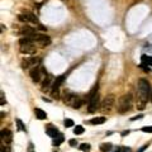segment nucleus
<instances>
[{
	"mask_svg": "<svg viewBox=\"0 0 152 152\" xmlns=\"http://www.w3.org/2000/svg\"><path fill=\"white\" fill-rule=\"evenodd\" d=\"M151 86L150 82L146 79H139L138 81V99H137V108L145 109V105L147 103V99L151 95Z\"/></svg>",
	"mask_w": 152,
	"mask_h": 152,
	"instance_id": "f257e3e1",
	"label": "nucleus"
},
{
	"mask_svg": "<svg viewBox=\"0 0 152 152\" xmlns=\"http://www.w3.org/2000/svg\"><path fill=\"white\" fill-rule=\"evenodd\" d=\"M132 108V95L130 94H125L123 96L119 98V101H118V113L120 114H125L127 112L130 110Z\"/></svg>",
	"mask_w": 152,
	"mask_h": 152,
	"instance_id": "f03ea898",
	"label": "nucleus"
},
{
	"mask_svg": "<svg viewBox=\"0 0 152 152\" xmlns=\"http://www.w3.org/2000/svg\"><path fill=\"white\" fill-rule=\"evenodd\" d=\"M87 101H89V105H87V110L89 113H94L96 110L99 105V95H98V85H95L92 87V90L90 91V94L87 96Z\"/></svg>",
	"mask_w": 152,
	"mask_h": 152,
	"instance_id": "7ed1b4c3",
	"label": "nucleus"
},
{
	"mask_svg": "<svg viewBox=\"0 0 152 152\" xmlns=\"http://www.w3.org/2000/svg\"><path fill=\"white\" fill-rule=\"evenodd\" d=\"M46 76H47V72L43 66H36L31 70V79L34 82H39L42 77H46Z\"/></svg>",
	"mask_w": 152,
	"mask_h": 152,
	"instance_id": "20e7f679",
	"label": "nucleus"
},
{
	"mask_svg": "<svg viewBox=\"0 0 152 152\" xmlns=\"http://www.w3.org/2000/svg\"><path fill=\"white\" fill-rule=\"evenodd\" d=\"M18 19L20 22H24V23H28V22L33 23V24L38 23V18L34 14H32V13H22V14L18 15Z\"/></svg>",
	"mask_w": 152,
	"mask_h": 152,
	"instance_id": "39448f33",
	"label": "nucleus"
},
{
	"mask_svg": "<svg viewBox=\"0 0 152 152\" xmlns=\"http://www.w3.org/2000/svg\"><path fill=\"white\" fill-rule=\"evenodd\" d=\"M114 100H115L114 99V95H112V94L107 95L104 98V100L101 101V105H100L101 109H103V110H110L112 107L114 105Z\"/></svg>",
	"mask_w": 152,
	"mask_h": 152,
	"instance_id": "423d86ee",
	"label": "nucleus"
},
{
	"mask_svg": "<svg viewBox=\"0 0 152 152\" xmlns=\"http://www.w3.org/2000/svg\"><path fill=\"white\" fill-rule=\"evenodd\" d=\"M38 61H39V58L32 56V57H28V58H25V60H23L20 65H22L23 69H29L31 66H34V67H36L37 63H38Z\"/></svg>",
	"mask_w": 152,
	"mask_h": 152,
	"instance_id": "0eeeda50",
	"label": "nucleus"
},
{
	"mask_svg": "<svg viewBox=\"0 0 152 152\" xmlns=\"http://www.w3.org/2000/svg\"><path fill=\"white\" fill-rule=\"evenodd\" d=\"M65 98H63V101L67 104V105H71L74 108V105L76 104V101L79 100V96L75 95V94H71V92H65Z\"/></svg>",
	"mask_w": 152,
	"mask_h": 152,
	"instance_id": "6e6552de",
	"label": "nucleus"
},
{
	"mask_svg": "<svg viewBox=\"0 0 152 152\" xmlns=\"http://www.w3.org/2000/svg\"><path fill=\"white\" fill-rule=\"evenodd\" d=\"M20 52L25 53V54H36L37 48L34 44H25V46H20Z\"/></svg>",
	"mask_w": 152,
	"mask_h": 152,
	"instance_id": "1a4fd4ad",
	"label": "nucleus"
},
{
	"mask_svg": "<svg viewBox=\"0 0 152 152\" xmlns=\"http://www.w3.org/2000/svg\"><path fill=\"white\" fill-rule=\"evenodd\" d=\"M36 42L44 47V46H48V44L51 43V38H49L48 36H44V34H38Z\"/></svg>",
	"mask_w": 152,
	"mask_h": 152,
	"instance_id": "9d476101",
	"label": "nucleus"
},
{
	"mask_svg": "<svg viewBox=\"0 0 152 152\" xmlns=\"http://www.w3.org/2000/svg\"><path fill=\"white\" fill-rule=\"evenodd\" d=\"M1 139L5 141V143L9 145V143H11V141H13V133L9 129H3L1 130Z\"/></svg>",
	"mask_w": 152,
	"mask_h": 152,
	"instance_id": "9b49d317",
	"label": "nucleus"
},
{
	"mask_svg": "<svg viewBox=\"0 0 152 152\" xmlns=\"http://www.w3.org/2000/svg\"><path fill=\"white\" fill-rule=\"evenodd\" d=\"M66 74H63V75H61V76H58V77L54 80L53 81V84H52V90H58V87L61 86V84L63 82V80L66 79Z\"/></svg>",
	"mask_w": 152,
	"mask_h": 152,
	"instance_id": "f8f14e48",
	"label": "nucleus"
},
{
	"mask_svg": "<svg viewBox=\"0 0 152 152\" xmlns=\"http://www.w3.org/2000/svg\"><path fill=\"white\" fill-rule=\"evenodd\" d=\"M46 133H47L49 137H52V138H56V136H60L58 129L56 128V127H52V125H47V128H46Z\"/></svg>",
	"mask_w": 152,
	"mask_h": 152,
	"instance_id": "ddd939ff",
	"label": "nucleus"
},
{
	"mask_svg": "<svg viewBox=\"0 0 152 152\" xmlns=\"http://www.w3.org/2000/svg\"><path fill=\"white\" fill-rule=\"evenodd\" d=\"M34 113H36V117L38 118V119H46L47 118V113L46 112H43L42 109H39V108H36L34 109Z\"/></svg>",
	"mask_w": 152,
	"mask_h": 152,
	"instance_id": "4468645a",
	"label": "nucleus"
},
{
	"mask_svg": "<svg viewBox=\"0 0 152 152\" xmlns=\"http://www.w3.org/2000/svg\"><path fill=\"white\" fill-rule=\"evenodd\" d=\"M51 79H52V77H51V75H47V76H46V77H44V81H43V84H42V90H47V89L49 87V82H51Z\"/></svg>",
	"mask_w": 152,
	"mask_h": 152,
	"instance_id": "2eb2a0df",
	"label": "nucleus"
},
{
	"mask_svg": "<svg viewBox=\"0 0 152 152\" xmlns=\"http://www.w3.org/2000/svg\"><path fill=\"white\" fill-rule=\"evenodd\" d=\"M112 143H101L100 145V151L101 152H110L112 151Z\"/></svg>",
	"mask_w": 152,
	"mask_h": 152,
	"instance_id": "dca6fc26",
	"label": "nucleus"
},
{
	"mask_svg": "<svg viewBox=\"0 0 152 152\" xmlns=\"http://www.w3.org/2000/svg\"><path fill=\"white\" fill-rule=\"evenodd\" d=\"M33 39H31V38H27V37H23L19 39V44L20 46H25V44H32L33 43Z\"/></svg>",
	"mask_w": 152,
	"mask_h": 152,
	"instance_id": "f3484780",
	"label": "nucleus"
},
{
	"mask_svg": "<svg viewBox=\"0 0 152 152\" xmlns=\"http://www.w3.org/2000/svg\"><path fill=\"white\" fill-rule=\"evenodd\" d=\"M141 60H142V63H143V65H146V66H151V67H152V58H151L150 56H145V54H143Z\"/></svg>",
	"mask_w": 152,
	"mask_h": 152,
	"instance_id": "a211bd4d",
	"label": "nucleus"
},
{
	"mask_svg": "<svg viewBox=\"0 0 152 152\" xmlns=\"http://www.w3.org/2000/svg\"><path fill=\"white\" fill-rule=\"evenodd\" d=\"M105 122V117H99V118H92L90 120L91 124H103Z\"/></svg>",
	"mask_w": 152,
	"mask_h": 152,
	"instance_id": "6ab92c4d",
	"label": "nucleus"
},
{
	"mask_svg": "<svg viewBox=\"0 0 152 152\" xmlns=\"http://www.w3.org/2000/svg\"><path fill=\"white\" fill-rule=\"evenodd\" d=\"M63 139H65V138H63V136H62V134H60V136H57L56 138H53L52 145H53V146H60L61 143L63 142Z\"/></svg>",
	"mask_w": 152,
	"mask_h": 152,
	"instance_id": "aec40b11",
	"label": "nucleus"
},
{
	"mask_svg": "<svg viewBox=\"0 0 152 152\" xmlns=\"http://www.w3.org/2000/svg\"><path fill=\"white\" fill-rule=\"evenodd\" d=\"M79 148H80V151L87 152V151H90V145H89V143H81Z\"/></svg>",
	"mask_w": 152,
	"mask_h": 152,
	"instance_id": "412c9836",
	"label": "nucleus"
},
{
	"mask_svg": "<svg viewBox=\"0 0 152 152\" xmlns=\"http://www.w3.org/2000/svg\"><path fill=\"white\" fill-rule=\"evenodd\" d=\"M74 133L75 134H82L84 133V127L82 125H76L74 128Z\"/></svg>",
	"mask_w": 152,
	"mask_h": 152,
	"instance_id": "4be33fe9",
	"label": "nucleus"
},
{
	"mask_svg": "<svg viewBox=\"0 0 152 152\" xmlns=\"http://www.w3.org/2000/svg\"><path fill=\"white\" fill-rule=\"evenodd\" d=\"M114 152H129V148H127L124 146H117Z\"/></svg>",
	"mask_w": 152,
	"mask_h": 152,
	"instance_id": "5701e85b",
	"label": "nucleus"
},
{
	"mask_svg": "<svg viewBox=\"0 0 152 152\" xmlns=\"http://www.w3.org/2000/svg\"><path fill=\"white\" fill-rule=\"evenodd\" d=\"M63 124H65L66 128H70V127H74V120L72 119H65Z\"/></svg>",
	"mask_w": 152,
	"mask_h": 152,
	"instance_id": "b1692460",
	"label": "nucleus"
},
{
	"mask_svg": "<svg viewBox=\"0 0 152 152\" xmlns=\"http://www.w3.org/2000/svg\"><path fill=\"white\" fill-rule=\"evenodd\" d=\"M142 132L145 133H152V127L148 125V127H142Z\"/></svg>",
	"mask_w": 152,
	"mask_h": 152,
	"instance_id": "393cba45",
	"label": "nucleus"
},
{
	"mask_svg": "<svg viewBox=\"0 0 152 152\" xmlns=\"http://www.w3.org/2000/svg\"><path fill=\"white\" fill-rule=\"evenodd\" d=\"M16 123H18V128H19V130H25V127L23 125V123H22V122H20L19 119H16Z\"/></svg>",
	"mask_w": 152,
	"mask_h": 152,
	"instance_id": "a878e982",
	"label": "nucleus"
},
{
	"mask_svg": "<svg viewBox=\"0 0 152 152\" xmlns=\"http://www.w3.org/2000/svg\"><path fill=\"white\" fill-rule=\"evenodd\" d=\"M52 96H53V98H56V99H58V96H60L58 90H52Z\"/></svg>",
	"mask_w": 152,
	"mask_h": 152,
	"instance_id": "bb28decb",
	"label": "nucleus"
},
{
	"mask_svg": "<svg viewBox=\"0 0 152 152\" xmlns=\"http://www.w3.org/2000/svg\"><path fill=\"white\" fill-rule=\"evenodd\" d=\"M69 145L72 146V147H75L76 145H77V142H76V139H70V141H69Z\"/></svg>",
	"mask_w": 152,
	"mask_h": 152,
	"instance_id": "cd10ccee",
	"label": "nucleus"
},
{
	"mask_svg": "<svg viewBox=\"0 0 152 152\" xmlns=\"http://www.w3.org/2000/svg\"><path fill=\"white\" fill-rule=\"evenodd\" d=\"M142 118H143V115H142V114H139V115H137V117H133V118H130V120H137V119H142Z\"/></svg>",
	"mask_w": 152,
	"mask_h": 152,
	"instance_id": "c85d7f7f",
	"label": "nucleus"
},
{
	"mask_svg": "<svg viewBox=\"0 0 152 152\" xmlns=\"http://www.w3.org/2000/svg\"><path fill=\"white\" fill-rule=\"evenodd\" d=\"M146 148H147V146H143V147H142V148H141V150H139V151H138V152H142V151H143V150H146Z\"/></svg>",
	"mask_w": 152,
	"mask_h": 152,
	"instance_id": "c756f323",
	"label": "nucleus"
},
{
	"mask_svg": "<svg viewBox=\"0 0 152 152\" xmlns=\"http://www.w3.org/2000/svg\"><path fill=\"white\" fill-rule=\"evenodd\" d=\"M0 151H1V152H5V148H4V147L1 146V150H0Z\"/></svg>",
	"mask_w": 152,
	"mask_h": 152,
	"instance_id": "7c9ffc66",
	"label": "nucleus"
},
{
	"mask_svg": "<svg viewBox=\"0 0 152 152\" xmlns=\"http://www.w3.org/2000/svg\"><path fill=\"white\" fill-rule=\"evenodd\" d=\"M150 99H151V101H152V91H151V95H150Z\"/></svg>",
	"mask_w": 152,
	"mask_h": 152,
	"instance_id": "2f4dec72",
	"label": "nucleus"
}]
</instances>
